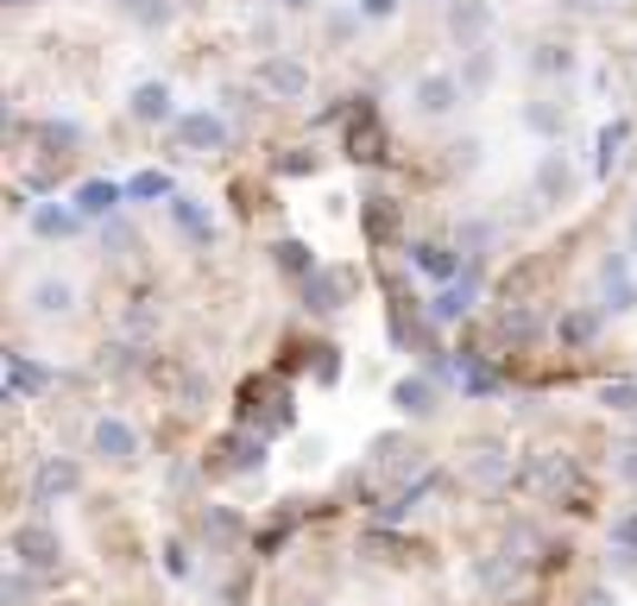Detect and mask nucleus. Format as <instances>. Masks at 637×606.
Listing matches in <instances>:
<instances>
[{
	"instance_id": "9d476101",
	"label": "nucleus",
	"mask_w": 637,
	"mask_h": 606,
	"mask_svg": "<svg viewBox=\"0 0 637 606\" xmlns=\"http://www.w3.org/2000/svg\"><path fill=\"white\" fill-rule=\"evenodd\" d=\"M537 196H543V202H568V196H575V171H568V158H561V152H543Z\"/></svg>"
},
{
	"instance_id": "c756f323",
	"label": "nucleus",
	"mask_w": 637,
	"mask_h": 606,
	"mask_svg": "<svg viewBox=\"0 0 637 606\" xmlns=\"http://www.w3.org/2000/svg\"><path fill=\"white\" fill-rule=\"evenodd\" d=\"M391 228H398V209H391V202H386V209L372 202V209H367V235L379 240V235H391Z\"/></svg>"
},
{
	"instance_id": "9b49d317",
	"label": "nucleus",
	"mask_w": 637,
	"mask_h": 606,
	"mask_svg": "<svg viewBox=\"0 0 637 606\" xmlns=\"http://www.w3.org/2000/svg\"><path fill=\"white\" fill-rule=\"evenodd\" d=\"M266 386H271V372H259V379H247V386H240V417H252V411H259ZM259 424H266V430H290V398H285V405H271V411L259 417Z\"/></svg>"
},
{
	"instance_id": "6ab92c4d",
	"label": "nucleus",
	"mask_w": 637,
	"mask_h": 606,
	"mask_svg": "<svg viewBox=\"0 0 637 606\" xmlns=\"http://www.w3.org/2000/svg\"><path fill=\"white\" fill-rule=\"evenodd\" d=\"M32 235H39V240H70V235H77V209H58V202L32 209Z\"/></svg>"
},
{
	"instance_id": "5701e85b",
	"label": "nucleus",
	"mask_w": 637,
	"mask_h": 606,
	"mask_svg": "<svg viewBox=\"0 0 637 606\" xmlns=\"http://www.w3.org/2000/svg\"><path fill=\"white\" fill-rule=\"evenodd\" d=\"M77 304V291L63 285V278H44V285H32V310H44V316H63Z\"/></svg>"
},
{
	"instance_id": "37998d69",
	"label": "nucleus",
	"mask_w": 637,
	"mask_h": 606,
	"mask_svg": "<svg viewBox=\"0 0 637 606\" xmlns=\"http://www.w3.org/2000/svg\"><path fill=\"white\" fill-rule=\"evenodd\" d=\"M278 7H290V13H297V7H316V0H278Z\"/></svg>"
},
{
	"instance_id": "473e14b6",
	"label": "nucleus",
	"mask_w": 637,
	"mask_h": 606,
	"mask_svg": "<svg viewBox=\"0 0 637 606\" xmlns=\"http://www.w3.org/2000/svg\"><path fill=\"white\" fill-rule=\"evenodd\" d=\"M133 13H139L146 26H171V7H165V0H139Z\"/></svg>"
},
{
	"instance_id": "0eeeda50",
	"label": "nucleus",
	"mask_w": 637,
	"mask_h": 606,
	"mask_svg": "<svg viewBox=\"0 0 637 606\" xmlns=\"http://www.w3.org/2000/svg\"><path fill=\"white\" fill-rule=\"evenodd\" d=\"M341 297H348V278L322 272V266L303 278V310L309 316H335V310H341Z\"/></svg>"
},
{
	"instance_id": "79ce46f5",
	"label": "nucleus",
	"mask_w": 637,
	"mask_h": 606,
	"mask_svg": "<svg viewBox=\"0 0 637 606\" xmlns=\"http://www.w3.org/2000/svg\"><path fill=\"white\" fill-rule=\"evenodd\" d=\"M625 474H631V480H637V449H631V455H625Z\"/></svg>"
},
{
	"instance_id": "c9c22d12",
	"label": "nucleus",
	"mask_w": 637,
	"mask_h": 606,
	"mask_svg": "<svg viewBox=\"0 0 637 606\" xmlns=\"http://www.w3.org/2000/svg\"><path fill=\"white\" fill-rule=\"evenodd\" d=\"M341 372V354L335 348H316V379H335Z\"/></svg>"
},
{
	"instance_id": "b1692460",
	"label": "nucleus",
	"mask_w": 637,
	"mask_h": 606,
	"mask_svg": "<svg viewBox=\"0 0 637 606\" xmlns=\"http://www.w3.org/2000/svg\"><path fill=\"white\" fill-rule=\"evenodd\" d=\"M127 196H133V202H158V196H171V177H165V171H133Z\"/></svg>"
},
{
	"instance_id": "f8f14e48",
	"label": "nucleus",
	"mask_w": 637,
	"mask_h": 606,
	"mask_svg": "<svg viewBox=\"0 0 637 606\" xmlns=\"http://www.w3.org/2000/svg\"><path fill=\"white\" fill-rule=\"evenodd\" d=\"M486 26H492V7H486V0H455V7H448V32L461 44H474Z\"/></svg>"
},
{
	"instance_id": "f3484780",
	"label": "nucleus",
	"mask_w": 637,
	"mask_h": 606,
	"mask_svg": "<svg viewBox=\"0 0 637 606\" xmlns=\"http://www.w3.org/2000/svg\"><path fill=\"white\" fill-rule=\"evenodd\" d=\"M133 120H146V127L171 120V89H165V82H139L133 89Z\"/></svg>"
},
{
	"instance_id": "7c9ffc66",
	"label": "nucleus",
	"mask_w": 637,
	"mask_h": 606,
	"mask_svg": "<svg viewBox=\"0 0 637 606\" xmlns=\"http://www.w3.org/2000/svg\"><path fill=\"white\" fill-rule=\"evenodd\" d=\"M543 316L537 310H505V335H537Z\"/></svg>"
},
{
	"instance_id": "cd10ccee",
	"label": "nucleus",
	"mask_w": 637,
	"mask_h": 606,
	"mask_svg": "<svg viewBox=\"0 0 637 606\" xmlns=\"http://www.w3.org/2000/svg\"><path fill=\"white\" fill-rule=\"evenodd\" d=\"M461 379H467V391H499V372H492V367H480V360H467V367H461Z\"/></svg>"
},
{
	"instance_id": "e433bc0d",
	"label": "nucleus",
	"mask_w": 637,
	"mask_h": 606,
	"mask_svg": "<svg viewBox=\"0 0 637 606\" xmlns=\"http://www.w3.org/2000/svg\"><path fill=\"white\" fill-rule=\"evenodd\" d=\"M474 480H505V461L499 455H480V461H474Z\"/></svg>"
},
{
	"instance_id": "aec40b11",
	"label": "nucleus",
	"mask_w": 637,
	"mask_h": 606,
	"mask_svg": "<svg viewBox=\"0 0 637 606\" xmlns=\"http://www.w3.org/2000/svg\"><path fill=\"white\" fill-rule=\"evenodd\" d=\"M221 455H228L233 474H259V468H266V443H259V436H228Z\"/></svg>"
},
{
	"instance_id": "2eb2a0df",
	"label": "nucleus",
	"mask_w": 637,
	"mask_h": 606,
	"mask_svg": "<svg viewBox=\"0 0 637 606\" xmlns=\"http://www.w3.org/2000/svg\"><path fill=\"white\" fill-rule=\"evenodd\" d=\"M13 556L32 563V568H58V537H51V530H20V537H13Z\"/></svg>"
},
{
	"instance_id": "1a4fd4ad",
	"label": "nucleus",
	"mask_w": 637,
	"mask_h": 606,
	"mask_svg": "<svg viewBox=\"0 0 637 606\" xmlns=\"http://www.w3.org/2000/svg\"><path fill=\"white\" fill-rule=\"evenodd\" d=\"M391 405L405 417H429L436 411V372H410V379H398L391 386Z\"/></svg>"
},
{
	"instance_id": "7ed1b4c3",
	"label": "nucleus",
	"mask_w": 637,
	"mask_h": 606,
	"mask_svg": "<svg viewBox=\"0 0 637 606\" xmlns=\"http://www.w3.org/2000/svg\"><path fill=\"white\" fill-rule=\"evenodd\" d=\"M89 443H96V455H101V461H115V468H127V461L139 455V430H133V424H120V417H101Z\"/></svg>"
},
{
	"instance_id": "f704fd0d",
	"label": "nucleus",
	"mask_w": 637,
	"mask_h": 606,
	"mask_svg": "<svg viewBox=\"0 0 637 606\" xmlns=\"http://www.w3.org/2000/svg\"><path fill=\"white\" fill-rule=\"evenodd\" d=\"M486 240H492V228H486V221H467V228H461V247H467V254H474V247H486Z\"/></svg>"
},
{
	"instance_id": "c03bdc74",
	"label": "nucleus",
	"mask_w": 637,
	"mask_h": 606,
	"mask_svg": "<svg viewBox=\"0 0 637 606\" xmlns=\"http://www.w3.org/2000/svg\"><path fill=\"white\" fill-rule=\"evenodd\" d=\"M631 254H637V221H631Z\"/></svg>"
},
{
	"instance_id": "2f4dec72",
	"label": "nucleus",
	"mask_w": 637,
	"mask_h": 606,
	"mask_svg": "<svg viewBox=\"0 0 637 606\" xmlns=\"http://www.w3.org/2000/svg\"><path fill=\"white\" fill-rule=\"evenodd\" d=\"M486 77H492V58H486V51H474V58H467V77H461V82H467V89H480Z\"/></svg>"
},
{
	"instance_id": "4c0bfd02",
	"label": "nucleus",
	"mask_w": 637,
	"mask_h": 606,
	"mask_svg": "<svg viewBox=\"0 0 637 606\" xmlns=\"http://www.w3.org/2000/svg\"><path fill=\"white\" fill-rule=\"evenodd\" d=\"M530 127H543V133H561V115H556V108H530Z\"/></svg>"
},
{
	"instance_id": "f03ea898",
	"label": "nucleus",
	"mask_w": 637,
	"mask_h": 606,
	"mask_svg": "<svg viewBox=\"0 0 637 606\" xmlns=\"http://www.w3.org/2000/svg\"><path fill=\"white\" fill-rule=\"evenodd\" d=\"M386 152V127L372 115V101H354L348 108V158H379Z\"/></svg>"
},
{
	"instance_id": "a19ab883",
	"label": "nucleus",
	"mask_w": 637,
	"mask_h": 606,
	"mask_svg": "<svg viewBox=\"0 0 637 606\" xmlns=\"http://www.w3.org/2000/svg\"><path fill=\"white\" fill-rule=\"evenodd\" d=\"M587 606H613V594H606V587H594V594H587Z\"/></svg>"
},
{
	"instance_id": "bb28decb",
	"label": "nucleus",
	"mask_w": 637,
	"mask_h": 606,
	"mask_svg": "<svg viewBox=\"0 0 637 606\" xmlns=\"http://www.w3.org/2000/svg\"><path fill=\"white\" fill-rule=\"evenodd\" d=\"M39 139L63 152V146H77V139H82V127H77V120H44V127H39Z\"/></svg>"
},
{
	"instance_id": "ea45409f",
	"label": "nucleus",
	"mask_w": 637,
	"mask_h": 606,
	"mask_svg": "<svg viewBox=\"0 0 637 606\" xmlns=\"http://www.w3.org/2000/svg\"><path fill=\"white\" fill-rule=\"evenodd\" d=\"M209 530H215V537H233V530H240V518H228V511H209Z\"/></svg>"
},
{
	"instance_id": "412c9836",
	"label": "nucleus",
	"mask_w": 637,
	"mask_h": 606,
	"mask_svg": "<svg viewBox=\"0 0 637 606\" xmlns=\"http://www.w3.org/2000/svg\"><path fill=\"white\" fill-rule=\"evenodd\" d=\"M44 379H51V372H44L39 360H26V354H7V391H13V398H26V391H44Z\"/></svg>"
},
{
	"instance_id": "6e6552de",
	"label": "nucleus",
	"mask_w": 637,
	"mask_h": 606,
	"mask_svg": "<svg viewBox=\"0 0 637 606\" xmlns=\"http://www.w3.org/2000/svg\"><path fill=\"white\" fill-rule=\"evenodd\" d=\"M259 82H266L271 96H285V101L309 96V70H303V63H290V58H266V63H259Z\"/></svg>"
},
{
	"instance_id": "39448f33",
	"label": "nucleus",
	"mask_w": 637,
	"mask_h": 606,
	"mask_svg": "<svg viewBox=\"0 0 637 606\" xmlns=\"http://www.w3.org/2000/svg\"><path fill=\"white\" fill-rule=\"evenodd\" d=\"M410 266H417L424 278H436V285H455L461 254H455V247H436V240H410Z\"/></svg>"
},
{
	"instance_id": "4be33fe9",
	"label": "nucleus",
	"mask_w": 637,
	"mask_h": 606,
	"mask_svg": "<svg viewBox=\"0 0 637 606\" xmlns=\"http://www.w3.org/2000/svg\"><path fill=\"white\" fill-rule=\"evenodd\" d=\"M271 259H278V272H285V278H297V285H303V278L316 272V259H309V247H303V240H278V247H271Z\"/></svg>"
},
{
	"instance_id": "72a5a7b5",
	"label": "nucleus",
	"mask_w": 637,
	"mask_h": 606,
	"mask_svg": "<svg viewBox=\"0 0 637 606\" xmlns=\"http://www.w3.org/2000/svg\"><path fill=\"white\" fill-rule=\"evenodd\" d=\"M613 544H618V549H637V511L613 525Z\"/></svg>"
},
{
	"instance_id": "423d86ee",
	"label": "nucleus",
	"mask_w": 637,
	"mask_h": 606,
	"mask_svg": "<svg viewBox=\"0 0 637 606\" xmlns=\"http://www.w3.org/2000/svg\"><path fill=\"white\" fill-rule=\"evenodd\" d=\"M410 101H417V115H448V108L461 101V82H455V77H442V70H429V77H417Z\"/></svg>"
},
{
	"instance_id": "4468645a",
	"label": "nucleus",
	"mask_w": 637,
	"mask_h": 606,
	"mask_svg": "<svg viewBox=\"0 0 637 606\" xmlns=\"http://www.w3.org/2000/svg\"><path fill=\"white\" fill-rule=\"evenodd\" d=\"M467 304H474V278H461V285H442V291L429 297V322H461Z\"/></svg>"
},
{
	"instance_id": "393cba45",
	"label": "nucleus",
	"mask_w": 637,
	"mask_h": 606,
	"mask_svg": "<svg viewBox=\"0 0 637 606\" xmlns=\"http://www.w3.org/2000/svg\"><path fill=\"white\" fill-rule=\"evenodd\" d=\"M594 335H599V310H575L568 322H561V341H568V348H580V341H594Z\"/></svg>"
},
{
	"instance_id": "f257e3e1",
	"label": "nucleus",
	"mask_w": 637,
	"mask_h": 606,
	"mask_svg": "<svg viewBox=\"0 0 637 606\" xmlns=\"http://www.w3.org/2000/svg\"><path fill=\"white\" fill-rule=\"evenodd\" d=\"M177 146H183V152H221V146H228V120L209 115V108H196V115L177 120Z\"/></svg>"
},
{
	"instance_id": "20e7f679",
	"label": "nucleus",
	"mask_w": 637,
	"mask_h": 606,
	"mask_svg": "<svg viewBox=\"0 0 637 606\" xmlns=\"http://www.w3.org/2000/svg\"><path fill=\"white\" fill-rule=\"evenodd\" d=\"M82 487V468L77 461H63V455H51L39 468V480H32V506H51V499H63V493Z\"/></svg>"
},
{
	"instance_id": "ddd939ff",
	"label": "nucleus",
	"mask_w": 637,
	"mask_h": 606,
	"mask_svg": "<svg viewBox=\"0 0 637 606\" xmlns=\"http://www.w3.org/2000/svg\"><path fill=\"white\" fill-rule=\"evenodd\" d=\"M171 221H177V235H190L196 247H209L215 240V221L202 216V202H190V196H171Z\"/></svg>"
},
{
	"instance_id": "58836bf2",
	"label": "nucleus",
	"mask_w": 637,
	"mask_h": 606,
	"mask_svg": "<svg viewBox=\"0 0 637 606\" xmlns=\"http://www.w3.org/2000/svg\"><path fill=\"white\" fill-rule=\"evenodd\" d=\"M360 13H367V20H391V13H398V0H360Z\"/></svg>"
},
{
	"instance_id": "a18cd8bd",
	"label": "nucleus",
	"mask_w": 637,
	"mask_h": 606,
	"mask_svg": "<svg viewBox=\"0 0 637 606\" xmlns=\"http://www.w3.org/2000/svg\"><path fill=\"white\" fill-rule=\"evenodd\" d=\"M7 7H32V0H7Z\"/></svg>"
},
{
	"instance_id": "a211bd4d",
	"label": "nucleus",
	"mask_w": 637,
	"mask_h": 606,
	"mask_svg": "<svg viewBox=\"0 0 637 606\" xmlns=\"http://www.w3.org/2000/svg\"><path fill=\"white\" fill-rule=\"evenodd\" d=\"M120 196H127L120 183H101V177H89V183L77 190V216H115Z\"/></svg>"
},
{
	"instance_id": "a878e982",
	"label": "nucleus",
	"mask_w": 637,
	"mask_h": 606,
	"mask_svg": "<svg viewBox=\"0 0 637 606\" xmlns=\"http://www.w3.org/2000/svg\"><path fill=\"white\" fill-rule=\"evenodd\" d=\"M625 133H631L625 120H613V127L599 133V177H606V171H613V165H618V146H625Z\"/></svg>"
},
{
	"instance_id": "dca6fc26",
	"label": "nucleus",
	"mask_w": 637,
	"mask_h": 606,
	"mask_svg": "<svg viewBox=\"0 0 637 606\" xmlns=\"http://www.w3.org/2000/svg\"><path fill=\"white\" fill-rule=\"evenodd\" d=\"M599 278H606V310H637V285L625 278V259L613 254L599 266Z\"/></svg>"
},
{
	"instance_id": "c85d7f7f",
	"label": "nucleus",
	"mask_w": 637,
	"mask_h": 606,
	"mask_svg": "<svg viewBox=\"0 0 637 606\" xmlns=\"http://www.w3.org/2000/svg\"><path fill=\"white\" fill-rule=\"evenodd\" d=\"M530 63H537V70H549V77H561V70H568V63H575V58H568L561 44H543V51H537V58H530Z\"/></svg>"
}]
</instances>
